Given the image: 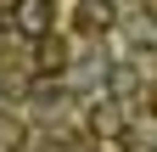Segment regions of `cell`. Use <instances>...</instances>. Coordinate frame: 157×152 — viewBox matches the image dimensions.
<instances>
[{"label":"cell","mask_w":157,"mask_h":152,"mask_svg":"<svg viewBox=\"0 0 157 152\" xmlns=\"http://www.w3.org/2000/svg\"><path fill=\"white\" fill-rule=\"evenodd\" d=\"M17 28H23V34H34V40H45V34H51V6H39V0L17 6Z\"/></svg>","instance_id":"obj_1"},{"label":"cell","mask_w":157,"mask_h":152,"mask_svg":"<svg viewBox=\"0 0 157 152\" xmlns=\"http://www.w3.org/2000/svg\"><path fill=\"white\" fill-rule=\"evenodd\" d=\"M62 56H67L62 40H39V73H62V68H67Z\"/></svg>","instance_id":"obj_2"},{"label":"cell","mask_w":157,"mask_h":152,"mask_svg":"<svg viewBox=\"0 0 157 152\" xmlns=\"http://www.w3.org/2000/svg\"><path fill=\"white\" fill-rule=\"evenodd\" d=\"M112 23V6H78V28H107Z\"/></svg>","instance_id":"obj_3"}]
</instances>
